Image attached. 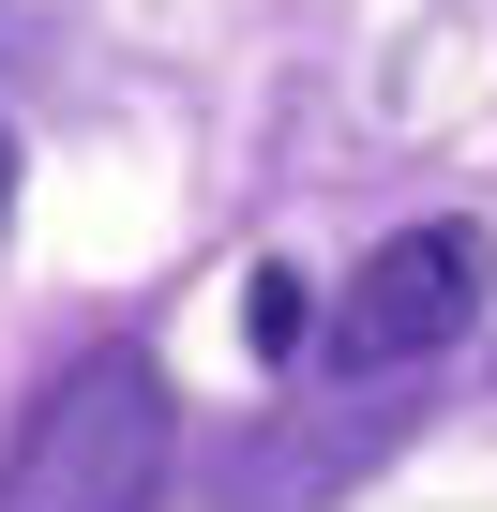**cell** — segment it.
<instances>
[{"label": "cell", "instance_id": "3", "mask_svg": "<svg viewBox=\"0 0 497 512\" xmlns=\"http://www.w3.org/2000/svg\"><path fill=\"white\" fill-rule=\"evenodd\" d=\"M0 211H16V136H0Z\"/></svg>", "mask_w": 497, "mask_h": 512}, {"label": "cell", "instance_id": "1", "mask_svg": "<svg viewBox=\"0 0 497 512\" xmlns=\"http://www.w3.org/2000/svg\"><path fill=\"white\" fill-rule=\"evenodd\" d=\"M166 452H181V422H166L151 347H76L31 392V422L0 437V512H151Z\"/></svg>", "mask_w": 497, "mask_h": 512}, {"label": "cell", "instance_id": "2", "mask_svg": "<svg viewBox=\"0 0 497 512\" xmlns=\"http://www.w3.org/2000/svg\"><path fill=\"white\" fill-rule=\"evenodd\" d=\"M482 317V226L467 211H437V226H392L362 272L332 287V377H407V362H437L452 332Z\"/></svg>", "mask_w": 497, "mask_h": 512}]
</instances>
